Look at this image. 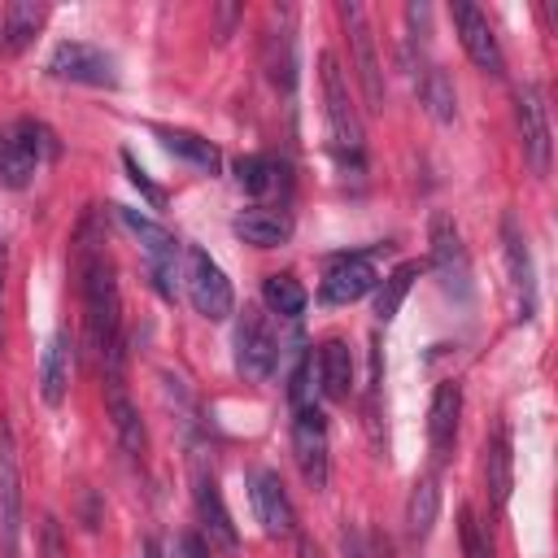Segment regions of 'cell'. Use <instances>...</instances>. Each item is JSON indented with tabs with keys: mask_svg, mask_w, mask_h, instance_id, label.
I'll list each match as a JSON object with an SVG mask.
<instances>
[{
	"mask_svg": "<svg viewBox=\"0 0 558 558\" xmlns=\"http://www.w3.org/2000/svg\"><path fill=\"white\" fill-rule=\"evenodd\" d=\"M458 536H462V558H493L488 532H484V523L475 519L471 506H462V514H458Z\"/></svg>",
	"mask_w": 558,
	"mask_h": 558,
	"instance_id": "1f68e13d",
	"label": "cell"
},
{
	"mask_svg": "<svg viewBox=\"0 0 558 558\" xmlns=\"http://www.w3.org/2000/svg\"><path fill=\"white\" fill-rule=\"evenodd\" d=\"M153 135L166 144V153H174V157L192 161V166H196V170H205V174H218L222 153H218V144H209L205 135L183 131V126H153Z\"/></svg>",
	"mask_w": 558,
	"mask_h": 558,
	"instance_id": "603a6c76",
	"label": "cell"
},
{
	"mask_svg": "<svg viewBox=\"0 0 558 558\" xmlns=\"http://www.w3.org/2000/svg\"><path fill=\"white\" fill-rule=\"evenodd\" d=\"M427 240H432V266H436V279L449 296L466 301L471 296V257H466V244H462V231L449 214H432V227H427Z\"/></svg>",
	"mask_w": 558,
	"mask_h": 558,
	"instance_id": "52a82bcc",
	"label": "cell"
},
{
	"mask_svg": "<svg viewBox=\"0 0 558 558\" xmlns=\"http://www.w3.org/2000/svg\"><path fill=\"white\" fill-rule=\"evenodd\" d=\"M453 26H458V39L466 48V57L484 70V74H506V57H501V44L488 26V17L475 9V4H453Z\"/></svg>",
	"mask_w": 558,
	"mask_h": 558,
	"instance_id": "2e32d148",
	"label": "cell"
},
{
	"mask_svg": "<svg viewBox=\"0 0 558 558\" xmlns=\"http://www.w3.org/2000/svg\"><path fill=\"white\" fill-rule=\"evenodd\" d=\"M292 458H296V466H301V480L314 488V493H323L327 488V418H323V410L310 401V405H301L296 410V418H292Z\"/></svg>",
	"mask_w": 558,
	"mask_h": 558,
	"instance_id": "30bf717a",
	"label": "cell"
},
{
	"mask_svg": "<svg viewBox=\"0 0 558 558\" xmlns=\"http://www.w3.org/2000/svg\"><path fill=\"white\" fill-rule=\"evenodd\" d=\"M501 244H506V266H510L519 318H532L536 314V270H532V253H527V240H523V231H519L514 218L501 222Z\"/></svg>",
	"mask_w": 558,
	"mask_h": 558,
	"instance_id": "e0dca14e",
	"label": "cell"
},
{
	"mask_svg": "<svg viewBox=\"0 0 558 558\" xmlns=\"http://www.w3.org/2000/svg\"><path fill=\"white\" fill-rule=\"evenodd\" d=\"M231 344H235V371L244 379H266L283 357L279 331L266 318V310H244L240 323H235V340Z\"/></svg>",
	"mask_w": 558,
	"mask_h": 558,
	"instance_id": "5b68a950",
	"label": "cell"
},
{
	"mask_svg": "<svg viewBox=\"0 0 558 558\" xmlns=\"http://www.w3.org/2000/svg\"><path fill=\"white\" fill-rule=\"evenodd\" d=\"M122 166H126V174H131V183H135V187L144 192V201H148L153 209H161V205H166V192H161V187H157V183H153V179H148V174L140 170V161H135L131 153H122Z\"/></svg>",
	"mask_w": 558,
	"mask_h": 558,
	"instance_id": "d6a6232c",
	"label": "cell"
},
{
	"mask_svg": "<svg viewBox=\"0 0 558 558\" xmlns=\"http://www.w3.org/2000/svg\"><path fill=\"white\" fill-rule=\"evenodd\" d=\"M105 410H109V423H113V432H118V445H122L131 458H144V449H148L144 418H140V410L131 405V397H126V388H122V375L105 379Z\"/></svg>",
	"mask_w": 558,
	"mask_h": 558,
	"instance_id": "d6986e66",
	"label": "cell"
},
{
	"mask_svg": "<svg viewBox=\"0 0 558 558\" xmlns=\"http://www.w3.org/2000/svg\"><path fill=\"white\" fill-rule=\"evenodd\" d=\"M318 83H323V105H327V126H331V144L340 153V161H362V113L349 96V78L344 70L336 65L331 52L318 57Z\"/></svg>",
	"mask_w": 558,
	"mask_h": 558,
	"instance_id": "7a4b0ae2",
	"label": "cell"
},
{
	"mask_svg": "<svg viewBox=\"0 0 558 558\" xmlns=\"http://www.w3.org/2000/svg\"><path fill=\"white\" fill-rule=\"evenodd\" d=\"M70 366H74V344H70L65 331H57V336L44 344V357H39V397H44L48 405H61V401H65Z\"/></svg>",
	"mask_w": 558,
	"mask_h": 558,
	"instance_id": "44dd1931",
	"label": "cell"
},
{
	"mask_svg": "<svg viewBox=\"0 0 558 558\" xmlns=\"http://www.w3.org/2000/svg\"><path fill=\"white\" fill-rule=\"evenodd\" d=\"M514 118H519V135H523V157L532 166V174H549V109H545V92L536 83H523L514 92Z\"/></svg>",
	"mask_w": 558,
	"mask_h": 558,
	"instance_id": "8fae6325",
	"label": "cell"
},
{
	"mask_svg": "<svg viewBox=\"0 0 558 558\" xmlns=\"http://www.w3.org/2000/svg\"><path fill=\"white\" fill-rule=\"evenodd\" d=\"M100 244L105 240L92 231V218H87L74 244V275H78V296H83L87 349L96 353L105 379H113L122 375V301H118V270Z\"/></svg>",
	"mask_w": 558,
	"mask_h": 558,
	"instance_id": "6da1fadb",
	"label": "cell"
},
{
	"mask_svg": "<svg viewBox=\"0 0 558 558\" xmlns=\"http://www.w3.org/2000/svg\"><path fill=\"white\" fill-rule=\"evenodd\" d=\"M436 510H440V488H436V475H418L410 497H405V536L410 545L427 541L432 523H436Z\"/></svg>",
	"mask_w": 558,
	"mask_h": 558,
	"instance_id": "d4e9b609",
	"label": "cell"
},
{
	"mask_svg": "<svg viewBox=\"0 0 558 558\" xmlns=\"http://www.w3.org/2000/svg\"><path fill=\"white\" fill-rule=\"evenodd\" d=\"M418 270H423L418 262H401V266L379 283V292H375V318H379V323H392V318H397V310H401L405 292L414 288Z\"/></svg>",
	"mask_w": 558,
	"mask_h": 558,
	"instance_id": "83f0119b",
	"label": "cell"
},
{
	"mask_svg": "<svg viewBox=\"0 0 558 558\" xmlns=\"http://www.w3.org/2000/svg\"><path fill=\"white\" fill-rule=\"evenodd\" d=\"M262 301H266L270 314H279V318H296V314L305 310V288H301L292 275H266V283H262Z\"/></svg>",
	"mask_w": 558,
	"mask_h": 558,
	"instance_id": "f546056e",
	"label": "cell"
},
{
	"mask_svg": "<svg viewBox=\"0 0 558 558\" xmlns=\"http://www.w3.org/2000/svg\"><path fill=\"white\" fill-rule=\"evenodd\" d=\"M458 418H462V388L453 379H445V384H436L432 410H427V440H432V458L436 462H445L453 453Z\"/></svg>",
	"mask_w": 558,
	"mask_h": 558,
	"instance_id": "ac0fdd59",
	"label": "cell"
},
{
	"mask_svg": "<svg viewBox=\"0 0 558 558\" xmlns=\"http://www.w3.org/2000/svg\"><path fill=\"white\" fill-rule=\"evenodd\" d=\"M296 558H318V545H314L310 536H301V541H296Z\"/></svg>",
	"mask_w": 558,
	"mask_h": 558,
	"instance_id": "8d00e7d4",
	"label": "cell"
},
{
	"mask_svg": "<svg viewBox=\"0 0 558 558\" xmlns=\"http://www.w3.org/2000/svg\"><path fill=\"white\" fill-rule=\"evenodd\" d=\"M48 148H52V135L39 122L22 118V122L4 126L0 131V183L4 187H26Z\"/></svg>",
	"mask_w": 558,
	"mask_h": 558,
	"instance_id": "8992f818",
	"label": "cell"
},
{
	"mask_svg": "<svg viewBox=\"0 0 558 558\" xmlns=\"http://www.w3.org/2000/svg\"><path fill=\"white\" fill-rule=\"evenodd\" d=\"M231 231H235L244 244H253V248H275V244H283V240L292 235V218H288L283 209L253 205V209H240V214L231 218Z\"/></svg>",
	"mask_w": 558,
	"mask_h": 558,
	"instance_id": "ffe728a7",
	"label": "cell"
},
{
	"mask_svg": "<svg viewBox=\"0 0 558 558\" xmlns=\"http://www.w3.org/2000/svg\"><path fill=\"white\" fill-rule=\"evenodd\" d=\"M44 17H48V9L35 4V0L4 4V13H0V44H4V52H22L35 39V31L44 26Z\"/></svg>",
	"mask_w": 558,
	"mask_h": 558,
	"instance_id": "cb8c5ba5",
	"label": "cell"
},
{
	"mask_svg": "<svg viewBox=\"0 0 558 558\" xmlns=\"http://www.w3.org/2000/svg\"><path fill=\"white\" fill-rule=\"evenodd\" d=\"M0 344H4V244H0Z\"/></svg>",
	"mask_w": 558,
	"mask_h": 558,
	"instance_id": "d590c367",
	"label": "cell"
},
{
	"mask_svg": "<svg viewBox=\"0 0 558 558\" xmlns=\"http://www.w3.org/2000/svg\"><path fill=\"white\" fill-rule=\"evenodd\" d=\"M235 183L248 192V196H262L270 183H275V166H270V157H262V153H244V157H235Z\"/></svg>",
	"mask_w": 558,
	"mask_h": 558,
	"instance_id": "4dcf8cb0",
	"label": "cell"
},
{
	"mask_svg": "<svg viewBox=\"0 0 558 558\" xmlns=\"http://www.w3.org/2000/svg\"><path fill=\"white\" fill-rule=\"evenodd\" d=\"M140 554H144V558H166V554H161V545H157V536H144Z\"/></svg>",
	"mask_w": 558,
	"mask_h": 558,
	"instance_id": "74e56055",
	"label": "cell"
},
{
	"mask_svg": "<svg viewBox=\"0 0 558 558\" xmlns=\"http://www.w3.org/2000/svg\"><path fill=\"white\" fill-rule=\"evenodd\" d=\"M340 545H344V558H366V554H362L357 532H349V527H344V532H340Z\"/></svg>",
	"mask_w": 558,
	"mask_h": 558,
	"instance_id": "e575fe53",
	"label": "cell"
},
{
	"mask_svg": "<svg viewBox=\"0 0 558 558\" xmlns=\"http://www.w3.org/2000/svg\"><path fill=\"white\" fill-rule=\"evenodd\" d=\"M48 74L52 78H65V83H87V87H113L118 83V61L105 48H96V44L65 39V44L52 48Z\"/></svg>",
	"mask_w": 558,
	"mask_h": 558,
	"instance_id": "9c48e42d",
	"label": "cell"
},
{
	"mask_svg": "<svg viewBox=\"0 0 558 558\" xmlns=\"http://www.w3.org/2000/svg\"><path fill=\"white\" fill-rule=\"evenodd\" d=\"M113 214H118V222L144 244V253H148V275H153V283H157V292H161L166 301H174V279H179V266H183V244H179L161 222H153V218H144V214L126 209V205H113Z\"/></svg>",
	"mask_w": 558,
	"mask_h": 558,
	"instance_id": "277c9868",
	"label": "cell"
},
{
	"mask_svg": "<svg viewBox=\"0 0 558 558\" xmlns=\"http://www.w3.org/2000/svg\"><path fill=\"white\" fill-rule=\"evenodd\" d=\"M174 558H209V541L201 532H183L174 541Z\"/></svg>",
	"mask_w": 558,
	"mask_h": 558,
	"instance_id": "836d02e7",
	"label": "cell"
},
{
	"mask_svg": "<svg viewBox=\"0 0 558 558\" xmlns=\"http://www.w3.org/2000/svg\"><path fill=\"white\" fill-rule=\"evenodd\" d=\"M192 497H196V514H201V536L209 541V545H218L222 554H235L240 549V532H235V523H231V510H227V501H222V488H218V480H214V471H196L192 475Z\"/></svg>",
	"mask_w": 558,
	"mask_h": 558,
	"instance_id": "4fadbf2b",
	"label": "cell"
},
{
	"mask_svg": "<svg viewBox=\"0 0 558 558\" xmlns=\"http://www.w3.org/2000/svg\"><path fill=\"white\" fill-rule=\"evenodd\" d=\"M375 283H379V275H375V266H371L366 253H336L331 266H327V275H323L318 296L327 305H349V301H362Z\"/></svg>",
	"mask_w": 558,
	"mask_h": 558,
	"instance_id": "9a60e30c",
	"label": "cell"
},
{
	"mask_svg": "<svg viewBox=\"0 0 558 558\" xmlns=\"http://www.w3.org/2000/svg\"><path fill=\"white\" fill-rule=\"evenodd\" d=\"M418 100L427 105V113H432L436 122H453V113H458L453 83H449V74H445V70H436V65L418 78Z\"/></svg>",
	"mask_w": 558,
	"mask_h": 558,
	"instance_id": "f1b7e54d",
	"label": "cell"
},
{
	"mask_svg": "<svg viewBox=\"0 0 558 558\" xmlns=\"http://www.w3.org/2000/svg\"><path fill=\"white\" fill-rule=\"evenodd\" d=\"M262 65H266V74H270V83H275V87H283V92H288V87L296 83V57H292V35H288V26L266 31Z\"/></svg>",
	"mask_w": 558,
	"mask_h": 558,
	"instance_id": "4316f807",
	"label": "cell"
},
{
	"mask_svg": "<svg viewBox=\"0 0 558 558\" xmlns=\"http://www.w3.org/2000/svg\"><path fill=\"white\" fill-rule=\"evenodd\" d=\"M484 480H488L493 501L506 506V497H510V436H506V427H497L484 440Z\"/></svg>",
	"mask_w": 558,
	"mask_h": 558,
	"instance_id": "484cf974",
	"label": "cell"
},
{
	"mask_svg": "<svg viewBox=\"0 0 558 558\" xmlns=\"http://www.w3.org/2000/svg\"><path fill=\"white\" fill-rule=\"evenodd\" d=\"M17 527H22L17 445H13V427L0 423V554L4 558H17Z\"/></svg>",
	"mask_w": 558,
	"mask_h": 558,
	"instance_id": "7c38bea8",
	"label": "cell"
},
{
	"mask_svg": "<svg viewBox=\"0 0 558 558\" xmlns=\"http://www.w3.org/2000/svg\"><path fill=\"white\" fill-rule=\"evenodd\" d=\"M179 279H183V292H187V301H192V310H196L201 318H209V323L231 318V310H235L231 279L222 275V266H218L205 248H196V244L183 248Z\"/></svg>",
	"mask_w": 558,
	"mask_h": 558,
	"instance_id": "3957f363",
	"label": "cell"
},
{
	"mask_svg": "<svg viewBox=\"0 0 558 558\" xmlns=\"http://www.w3.org/2000/svg\"><path fill=\"white\" fill-rule=\"evenodd\" d=\"M318 388L327 401H349L353 392V353L344 340H323L318 344Z\"/></svg>",
	"mask_w": 558,
	"mask_h": 558,
	"instance_id": "7402d4cb",
	"label": "cell"
},
{
	"mask_svg": "<svg viewBox=\"0 0 558 558\" xmlns=\"http://www.w3.org/2000/svg\"><path fill=\"white\" fill-rule=\"evenodd\" d=\"M340 22H344V39H349V52H353V70H357V83H362V96H366V109H384V65L375 57V39H371V22H366V9L353 4V0H340Z\"/></svg>",
	"mask_w": 558,
	"mask_h": 558,
	"instance_id": "ba28073f",
	"label": "cell"
},
{
	"mask_svg": "<svg viewBox=\"0 0 558 558\" xmlns=\"http://www.w3.org/2000/svg\"><path fill=\"white\" fill-rule=\"evenodd\" d=\"M248 501H253V514L262 523L266 536H292L296 532V510L288 501V488L275 471H253L248 475Z\"/></svg>",
	"mask_w": 558,
	"mask_h": 558,
	"instance_id": "5bb4252c",
	"label": "cell"
}]
</instances>
